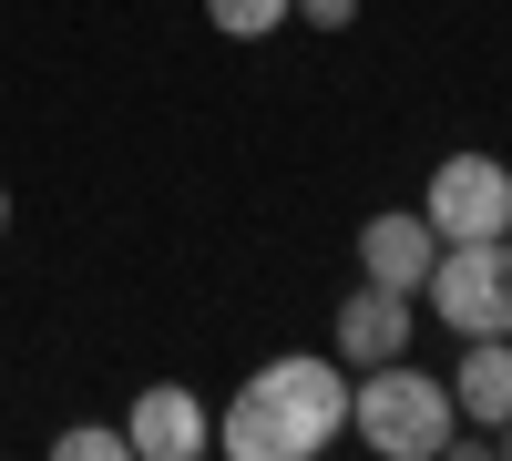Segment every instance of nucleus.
Masks as SVG:
<instances>
[{"mask_svg":"<svg viewBox=\"0 0 512 461\" xmlns=\"http://www.w3.org/2000/svg\"><path fill=\"white\" fill-rule=\"evenodd\" d=\"M328 441H349V369L308 359V349L246 369V390L226 400V421H216L226 461H318Z\"/></svg>","mask_w":512,"mask_h":461,"instance_id":"nucleus-1","label":"nucleus"},{"mask_svg":"<svg viewBox=\"0 0 512 461\" xmlns=\"http://www.w3.org/2000/svg\"><path fill=\"white\" fill-rule=\"evenodd\" d=\"M349 441H369L379 461H441L461 441L451 380H431L410 349L379 359V369H349Z\"/></svg>","mask_w":512,"mask_h":461,"instance_id":"nucleus-2","label":"nucleus"},{"mask_svg":"<svg viewBox=\"0 0 512 461\" xmlns=\"http://www.w3.org/2000/svg\"><path fill=\"white\" fill-rule=\"evenodd\" d=\"M420 318H441L451 339H512V236L441 246L420 277Z\"/></svg>","mask_w":512,"mask_h":461,"instance_id":"nucleus-3","label":"nucleus"},{"mask_svg":"<svg viewBox=\"0 0 512 461\" xmlns=\"http://www.w3.org/2000/svg\"><path fill=\"white\" fill-rule=\"evenodd\" d=\"M420 216H431L441 246H472V236H512V164L461 144L431 164V185H420Z\"/></svg>","mask_w":512,"mask_h":461,"instance_id":"nucleus-4","label":"nucleus"},{"mask_svg":"<svg viewBox=\"0 0 512 461\" xmlns=\"http://www.w3.org/2000/svg\"><path fill=\"white\" fill-rule=\"evenodd\" d=\"M123 451H134V461H205V451H216V410H205V390L144 380L134 410H123Z\"/></svg>","mask_w":512,"mask_h":461,"instance_id":"nucleus-5","label":"nucleus"},{"mask_svg":"<svg viewBox=\"0 0 512 461\" xmlns=\"http://www.w3.org/2000/svg\"><path fill=\"white\" fill-rule=\"evenodd\" d=\"M420 339V298H400V287H349V298H338V369H379V359H400Z\"/></svg>","mask_w":512,"mask_h":461,"instance_id":"nucleus-6","label":"nucleus"},{"mask_svg":"<svg viewBox=\"0 0 512 461\" xmlns=\"http://www.w3.org/2000/svg\"><path fill=\"white\" fill-rule=\"evenodd\" d=\"M451 410H461V441H451V451H492V431L512 421V339H461V359H451Z\"/></svg>","mask_w":512,"mask_h":461,"instance_id":"nucleus-7","label":"nucleus"},{"mask_svg":"<svg viewBox=\"0 0 512 461\" xmlns=\"http://www.w3.org/2000/svg\"><path fill=\"white\" fill-rule=\"evenodd\" d=\"M431 257H441V236H431V216H420V205H379V216L359 226V277H369V287H400V298H420Z\"/></svg>","mask_w":512,"mask_h":461,"instance_id":"nucleus-8","label":"nucleus"},{"mask_svg":"<svg viewBox=\"0 0 512 461\" xmlns=\"http://www.w3.org/2000/svg\"><path fill=\"white\" fill-rule=\"evenodd\" d=\"M205 21H216L226 41H267V31L297 21V0H205Z\"/></svg>","mask_w":512,"mask_h":461,"instance_id":"nucleus-9","label":"nucleus"},{"mask_svg":"<svg viewBox=\"0 0 512 461\" xmlns=\"http://www.w3.org/2000/svg\"><path fill=\"white\" fill-rule=\"evenodd\" d=\"M52 451H62V461H123V431H113V421H72Z\"/></svg>","mask_w":512,"mask_h":461,"instance_id":"nucleus-10","label":"nucleus"},{"mask_svg":"<svg viewBox=\"0 0 512 461\" xmlns=\"http://www.w3.org/2000/svg\"><path fill=\"white\" fill-rule=\"evenodd\" d=\"M297 11H308V31H349V21H359V0H297Z\"/></svg>","mask_w":512,"mask_h":461,"instance_id":"nucleus-11","label":"nucleus"},{"mask_svg":"<svg viewBox=\"0 0 512 461\" xmlns=\"http://www.w3.org/2000/svg\"><path fill=\"white\" fill-rule=\"evenodd\" d=\"M492 451H502V461H512V421H502V431H492Z\"/></svg>","mask_w":512,"mask_h":461,"instance_id":"nucleus-12","label":"nucleus"},{"mask_svg":"<svg viewBox=\"0 0 512 461\" xmlns=\"http://www.w3.org/2000/svg\"><path fill=\"white\" fill-rule=\"evenodd\" d=\"M0 236H11V185H0Z\"/></svg>","mask_w":512,"mask_h":461,"instance_id":"nucleus-13","label":"nucleus"}]
</instances>
